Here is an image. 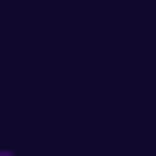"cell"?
<instances>
[{"label": "cell", "mask_w": 156, "mask_h": 156, "mask_svg": "<svg viewBox=\"0 0 156 156\" xmlns=\"http://www.w3.org/2000/svg\"><path fill=\"white\" fill-rule=\"evenodd\" d=\"M0 156H10V151H0Z\"/></svg>", "instance_id": "1"}]
</instances>
